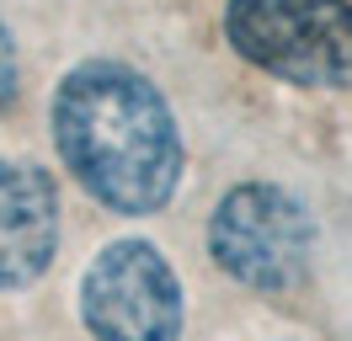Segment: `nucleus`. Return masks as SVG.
Wrapping results in <instances>:
<instances>
[{"label": "nucleus", "mask_w": 352, "mask_h": 341, "mask_svg": "<svg viewBox=\"0 0 352 341\" xmlns=\"http://www.w3.org/2000/svg\"><path fill=\"white\" fill-rule=\"evenodd\" d=\"M54 144L69 176L123 219H150L182 182V133L150 75L118 59L75 64L54 91Z\"/></svg>", "instance_id": "nucleus-1"}, {"label": "nucleus", "mask_w": 352, "mask_h": 341, "mask_svg": "<svg viewBox=\"0 0 352 341\" xmlns=\"http://www.w3.org/2000/svg\"><path fill=\"white\" fill-rule=\"evenodd\" d=\"M224 38L283 85H352V0H224Z\"/></svg>", "instance_id": "nucleus-2"}, {"label": "nucleus", "mask_w": 352, "mask_h": 341, "mask_svg": "<svg viewBox=\"0 0 352 341\" xmlns=\"http://www.w3.org/2000/svg\"><path fill=\"white\" fill-rule=\"evenodd\" d=\"M208 256L230 283L251 294H288L309 272L315 219L278 182H241L219 197L208 219Z\"/></svg>", "instance_id": "nucleus-3"}, {"label": "nucleus", "mask_w": 352, "mask_h": 341, "mask_svg": "<svg viewBox=\"0 0 352 341\" xmlns=\"http://www.w3.org/2000/svg\"><path fill=\"white\" fill-rule=\"evenodd\" d=\"M182 283L160 245L112 240L80 277V320L96 341H176L182 336Z\"/></svg>", "instance_id": "nucleus-4"}, {"label": "nucleus", "mask_w": 352, "mask_h": 341, "mask_svg": "<svg viewBox=\"0 0 352 341\" xmlns=\"http://www.w3.org/2000/svg\"><path fill=\"white\" fill-rule=\"evenodd\" d=\"M59 256V187L32 160H0V294L32 288Z\"/></svg>", "instance_id": "nucleus-5"}, {"label": "nucleus", "mask_w": 352, "mask_h": 341, "mask_svg": "<svg viewBox=\"0 0 352 341\" xmlns=\"http://www.w3.org/2000/svg\"><path fill=\"white\" fill-rule=\"evenodd\" d=\"M16 85H22V59H16V38H11V27L0 21V112L16 102Z\"/></svg>", "instance_id": "nucleus-6"}]
</instances>
